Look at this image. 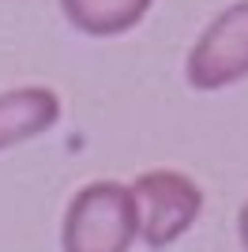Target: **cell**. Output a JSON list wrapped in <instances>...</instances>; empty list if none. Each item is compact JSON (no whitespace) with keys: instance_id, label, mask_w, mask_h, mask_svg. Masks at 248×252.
<instances>
[{"instance_id":"8992f818","label":"cell","mask_w":248,"mask_h":252,"mask_svg":"<svg viewBox=\"0 0 248 252\" xmlns=\"http://www.w3.org/2000/svg\"><path fill=\"white\" fill-rule=\"evenodd\" d=\"M237 237H241V249L248 252V200L241 203V211H237Z\"/></svg>"},{"instance_id":"5b68a950","label":"cell","mask_w":248,"mask_h":252,"mask_svg":"<svg viewBox=\"0 0 248 252\" xmlns=\"http://www.w3.org/2000/svg\"><path fill=\"white\" fill-rule=\"evenodd\" d=\"M155 0H61L68 27L87 38H121L147 19Z\"/></svg>"},{"instance_id":"6da1fadb","label":"cell","mask_w":248,"mask_h":252,"mask_svg":"<svg viewBox=\"0 0 248 252\" xmlns=\"http://www.w3.org/2000/svg\"><path fill=\"white\" fill-rule=\"evenodd\" d=\"M139 215L132 189L121 181H91L68 200L61 222V252H132Z\"/></svg>"},{"instance_id":"277c9868","label":"cell","mask_w":248,"mask_h":252,"mask_svg":"<svg viewBox=\"0 0 248 252\" xmlns=\"http://www.w3.org/2000/svg\"><path fill=\"white\" fill-rule=\"evenodd\" d=\"M61 94L53 87H15L0 91V151L45 136L61 125Z\"/></svg>"},{"instance_id":"3957f363","label":"cell","mask_w":248,"mask_h":252,"mask_svg":"<svg viewBox=\"0 0 248 252\" xmlns=\"http://www.w3.org/2000/svg\"><path fill=\"white\" fill-rule=\"evenodd\" d=\"M185 79L199 94H215L248 79V0L229 4L203 27L185 57Z\"/></svg>"},{"instance_id":"7a4b0ae2","label":"cell","mask_w":248,"mask_h":252,"mask_svg":"<svg viewBox=\"0 0 248 252\" xmlns=\"http://www.w3.org/2000/svg\"><path fill=\"white\" fill-rule=\"evenodd\" d=\"M128 189L139 215V245L155 252L177 245L203 215V189L181 169H143Z\"/></svg>"}]
</instances>
